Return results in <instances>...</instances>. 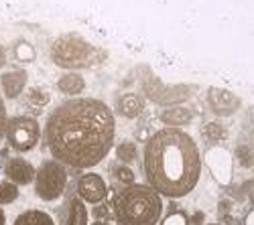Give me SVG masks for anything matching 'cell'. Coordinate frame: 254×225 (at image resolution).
I'll list each match as a JSON object with an SVG mask.
<instances>
[{
	"instance_id": "13",
	"label": "cell",
	"mask_w": 254,
	"mask_h": 225,
	"mask_svg": "<svg viewBox=\"0 0 254 225\" xmlns=\"http://www.w3.org/2000/svg\"><path fill=\"white\" fill-rule=\"evenodd\" d=\"M159 120L163 124H167V128H181V126L191 124L193 112L189 108H183V106H171L159 114Z\"/></svg>"
},
{
	"instance_id": "22",
	"label": "cell",
	"mask_w": 254,
	"mask_h": 225,
	"mask_svg": "<svg viewBox=\"0 0 254 225\" xmlns=\"http://www.w3.org/2000/svg\"><path fill=\"white\" fill-rule=\"evenodd\" d=\"M20 195L18 187L12 185L10 180H0V205H8V203L16 201Z\"/></svg>"
},
{
	"instance_id": "27",
	"label": "cell",
	"mask_w": 254,
	"mask_h": 225,
	"mask_svg": "<svg viewBox=\"0 0 254 225\" xmlns=\"http://www.w3.org/2000/svg\"><path fill=\"white\" fill-rule=\"evenodd\" d=\"M106 213H108V209H106V207H96V209H94V217H96V219H100V221L104 219V215H106Z\"/></svg>"
},
{
	"instance_id": "28",
	"label": "cell",
	"mask_w": 254,
	"mask_h": 225,
	"mask_svg": "<svg viewBox=\"0 0 254 225\" xmlns=\"http://www.w3.org/2000/svg\"><path fill=\"white\" fill-rule=\"evenodd\" d=\"M6 61H8V59H6V49H4L2 45H0V69H2V67L6 65Z\"/></svg>"
},
{
	"instance_id": "9",
	"label": "cell",
	"mask_w": 254,
	"mask_h": 225,
	"mask_svg": "<svg viewBox=\"0 0 254 225\" xmlns=\"http://www.w3.org/2000/svg\"><path fill=\"white\" fill-rule=\"evenodd\" d=\"M207 104L209 110L214 112L216 116H232L236 114L242 106V99L230 90H222V88H209L207 90Z\"/></svg>"
},
{
	"instance_id": "17",
	"label": "cell",
	"mask_w": 254,
	"mask_h": 225,
	"mask_svg": "<svg viewBox=\"0 0 254 225\" xmlns=\"http://www.w3.org/2000/svg\"><path fill=\"white\" fill-rule=\"evenodd\" d=\"M12 225H55V221L49 213L41 209H27L14 219Z\"/></svg>"
},
{
	"instance_id": "18",
	"label": "cell",
	"mask_w": 254,
	"mask_h": 225,
	"mask_svg": "<svg viewBox=\"0 0 254 225\" xmlns=\"http://www.w3.org/2000/svg\"><path fill=\"white\" fill-rule=\"evenodd\" d=\"M226 128L220 122H205L201 126V138L205 140V144H218L220 140H224Z\"/></svg>"
},
{
	"instance_id": "14",
	"label": "cell",
	"mask_w": 254,
	"mask_h": 225,
	"mask_svg": "<svg viewBox=\"0 0 254 225\" xmlns=\"http://www.w3.org/2000/svg\"><path fill=\"white\" fill-rule=\"evenodd\" d=\"M116 112L122 116V118H128V120H134L142 114V99L140 95L136 93H124L116 99Z\"/></svg>"
},
{
	"instance_id": "5",
	"label": "cell",
	"mask_w": 254,
	"mask_h": 225,
	"mask_svg": "<svg viewBox=\"0 0 254 225\" xmlns=\"http://www.w3.org/2000/svg\"><path fill=\"white\" fill-rule=\"evenodd\" d=\"M35 193L41 201L53 203L57 199H61V195L65 193L67 187V169L61 165V162L47 158L39 165V169L35 171Z\"/></svg>"
},
{
	"instance_id": "7",
	"label": "cell",
	"mask_w": 254,
	"mask_h": 225,
	"mask_svg": "<svg viewBox=\"0 0 254 225\" xmlns=\"http://www.w3.org/2000/svg\"><path fill=\"white\" fill-rule=\"evenodd\" d=\"M142 90H144V95L149 97L153 104H159V106H177V104H183L189 97L193 95V88L191 86H169L165 81L157 79L155 75L146 77V81L142 84Z\"/></svg>"
},
{
	"instance_id": "12",
	"label": "cell",
	"mask_w": 254,
	"mask_h": 225,
	"mask_svg": "<svg viewBox=\"0 0 254 225\" xmlns=\"http://www.w3.org/2000/svg\"><path fill=\"white\" fill-rule=\"evenodd\" d=\"M207 167H209L211 175L216 177V180H220L222 185L230 182V179H232V158L226 150L211 148L207 152Z\"/></svg>"
},
{
	"instance_id": "31",
	"label": "cell",
	"mask_w": 254,
	"mask_h": 225,
	"mask_svg": "<svg viewBox=\"0 0 254 225\" xmlns=\"http://www.w3.org/2000/svg\"><path fill=\"white\" fill-rule=\"evenodd\" d=\"M193 219H195V221H191V223H201V219H203V215H201V213H197V215H195Z\"/></svg>"
},
{
	"instance_id": "15",
	"label": "cell",
	"mask_w": 254,
	"mask_h": 225,
	"mask_svg": "<svg viewBox=\"0 0 254 225\" xmlns=\"http://www.w3.org/2000/svg\"><path fill=\"white\" fill-rule=\"evenodd\" d=\"M65 225H90L88 221V209L77 195H73L67 201V209H65Z\"/></svg>"
},
{
	"instance_id": "2",
	"label": "cell",
	"mask_w": 254,
	"mask_h": 225,
	"mask_svg": "<svg viewBox=\"0 0 254 225\" xmlns=\"http://www.w3.org/2000/svg\"><path fill=\"white\" fill-rule=\"evenodd\" d=\"M142 167L149 187L157 195L181 199L199 182V148L187 132L179 128H163L146 140Z\"/></svg>"
},
{
	"instance_id": "8",
	"label": "cell",
	"mask_w": 254,
	"mask_h": 225,
	"mask_svg": "<svg viewBox=\"0 0 254 225\" xmlns=\"http://www.w3.org/2000/svg\"><path fill=\"white\" fill-rule=\"evenodd\" d=\"M75 189H77V197L83 203H102L106 197H108V187H106V180L96 175V173H86L81 175L75 182Z\"/></svg>"
},
{
	"instance_id": "1",
	"label": "cell",
	"mask_w": 254,
	"mask_h": 225,
	"mask_svg": "<svg viewBox=\"0 0 254 225\" xmlns=\"http://www.w3.org/2000/svg\"><path fill=\"white\" fill-rule=\"evenodd\" d=\"M116 120L108 104L75 97L59 104L45 122V144L53 160L71 169H92L110 154Z\"/></svg>"
},
{
	"instance_id": "24",
	"label": "cell",
	"mask_w": 254,
	"mask_h": 225,
	"mask_svg": "<svg viewBox=\"0 0 254 225\" xmlns=\"http://www.w3.org/2000/svg\"><path fill=\"white\" fill-rule=\"evenodd\" d=\"M161 225H189V219L185 213H171L161 221Z\"/></svg>"
},
{
	"instance_id": "29",
	"label": "cell",
	"mask_w": 254,
	"mask_h": 225,
	"mask_svg": "<svg viewBox=\"0 0 254 225\" xmlns=\"http://www.w3.org/2000/svg\"><path fill=\"white\" fill-rule=\"evenodd\" d=\"M244 225H254V209L244 217Z\"/></svg>"
},
{
	"instance_id": "25",
	"label": "cell",
	"mask_w": 254,
	"mask_h": 225,
	"mask_svg": "<svg viewBox=\"0 0 254 225\" xmlns=\"http://www.w3.org/2000/svg\"><path fill=\"white\" fill-rule=\"evenodd\" d=\"M6 122H8V112H6V106H4V99H2V95H0V140L4 138Z\"/></svg>"
},
{
	"instance_id": "16",
	"label": "cell",
	"mask_w": 254,
	"mask_h": 225,
	"mask_svg": "<svg viewBox=\"0 0 254 225\" xmlns=\"http://www.w3.org/2000/svg\"><path fill=\"white\" fill-rule=\"evenodd\" d=\"M57 90L63 95H79L83 90H86V79L75 71L65 73V75H61L57 79Z\"/></svg>"
},
{
	"instance_id": "11",
	"label": "cell",
	"mask_w": 254,
	"mask_h": 225,
	"mask_svg": "<svg viewBox=\"0 0 254 225\" xmlns=\"http://www.w3.org/2000/svg\"><path fill=\"white\" fill-rule=\"evenodd\" d=\"M27 81H29V75L25 69H8L0 75V90H2V95L6 99H16L20 93L25 91L27 88Z\"/></svg>"
},
{
	"instance_id": "19",
	"label": "cell",
	"mask_w": 254,
	"mask_h": 225,
	"mask_svg": "<svg viewBox=\"0 0 254 225\" xmlns=\"http://www.w3.org/2000/svg\"><path fill=\"white\" fill-rule=\"evenodd\" d=\"M116 156H118V160L122 162V165H126L128 167L130 162H134L136 160V156H138V148H136V144L134 142H120V144L116 146Z\"/></svg>"
},
{
	"instance_id": "26",
	"label": "cell",
	"mask_w": 254,
	"mask_h": 225,
	"mask_svg": "<svg viewBox=\"0 0 254 225\" xmlns=\"http://www.w3.org/2000/svg\"><path fill=\"white\" fill-rule=\"evenodd\" d=\"M238 156H242V162H244V165H248V162H250V150L248 148H238Z\"/></svg>"
},
{
	"instance_id": "30",
	"label": "cell",
	"mask_w": 254,
	"mask_h": 225,
	"mask_svg": "<svg viewBox=\"0 0 254 225\" xmlns=\"http://www.w3.org/2000/svg\"><path fill=\"white\" fill-rule=\"evenodd\" d=\"M0 225H6V215L2 209H0Z\"/></svg>"
},
{
	"instance_id": "23",
	"label": "cell",
	"mask_w": 254,
	"mask_h": 225,
	"mask_svg": "<svg viewBox=\"0 0 254 225\" xmlns=\"http://www.w3.org/2000/svg\"><path fill=\"white\" fill-rule=\"evenodd\" d=\"M114 179H116V182H118L122 189L134 185V173H132L130 167H126V165H118V167H114Z\"/></svg>"
},
{
	"instance_id": "20",
	"label": "cell",
	"mask_w": 254,
	"mask_h": 225,
	"mask_svg": "<svg viewBox=\"0 0 254 225\" xmlns=\"http://www.w3.org/2000/svg\"><path fill=\"white\" fill-rule=\"evenodd\" d=\"M12 55L16 61H20V63H31V61H35V49L31 43H27V41H18V43H14L12 47Z\"/></svg>"
},
{
	"instance_id": "10",
	"label": "cell",
	"mask_w": 254,
	"mask_h": 225,
	"mask_svg": "<svg viewBox=\"0 0 254 225\" xmlns=\"http://www.w3.org/2000/svg\"><path fill=\"white\" fill-rule=\"evenodd\" d=\"M35 167L23 156H12L4 162V177L16 187H27L35 180Z\"/></svg>"
},
{
	"instance_id": "3",
	"label": "cell",
	"mask_w": 254,
	"mask_h": 225,
	"mask_svg": "<svg viewBox=\"0 0 254 225\" xmlns=\"http://www.w3.org/2000/svg\"><path fill=\"white\" fill-rule=\"evenodd\" d=\"M114 215L120 225H157L163 217V199L149 185L134 182L116 195Z\"/></svg>"
},
{
	"instance_id": "21",
	"label": "cell",
	"mask_w": 254,
	"mask_h": 225,
	"mask_svg": "<svg viewBox=\"0 0 254 225\" xmlns=\"http://www.w3.org/2000/svg\"><path fill=\"white\" fill-rule=\"evenodd\" d=\"M27 101L37 108H45L49 101H51V93L43 88H29L27 91Z\"/></svg>"
},
{
	"instance_id": "4",
	"label": "cell",
	"mask_w": 254,
	"mask_h": 225,
	"mask_svg": "<svg viewBox=\"0 0 254 225\" xmlns=\"http://www.w3.org/2000/svg\"><path fill=\"white\" fill-rule=\"evenodd\" d=\"M51 61L61 69H86L96 61V47L88 43L81 35L67 33L55 39L51 45Z\"/></svg>"
},
{
	"instance_id": "32",
	"label": "cell",
	"mask_w": 254,
	"mask_h": 225,
	"mask_svg": "<svg viewBox=\"0 0 254 225\" xmlns=\"http://www.w3.org/2000/svg\"><path fill=\"white\" fill-rule=\"evenodd\" d=\"M92 225H108V223H104V221H94Z\"/></svg>"
},
{
	"instance_id": "6",
	"label": "cell",
	"mask_w": 254,
	"mask_h": 225,
	"mask_svg": "<svg viewBox=\"0 0 254 225\" xmlns=\"http://www.w3.org/2000/svg\"><path fill=\"white\" fill-rule=\"evenodd\" d=\"M4 140L16 152H31L41 140V124L31 116H12L6 122Z\"/></svg>"
}]
</instances>
